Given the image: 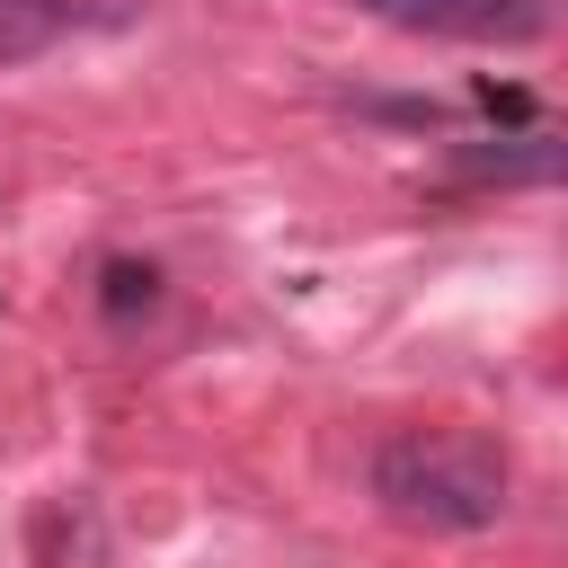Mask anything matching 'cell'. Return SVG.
Wrapping results in <instances>:
<instances>
[{"label": "cell", "instance_id": "4", "mask_svg": "<svg viewBox=\"0 0 568 568\" xmlns=\"http://www.w3.org/2000/svg\"><path fill=\"white\" fill-rule=\"evenodd\" d=\"M80 27V0H0V62H36Z\"/></svg>", "mask_w": 568, "mask_h": 568}, {"label": "cell", "instance_id": "1", "mask_svg": "<svg viewBox=\"0 0 568 568\" xmlns=\"http://www.w3.org/2000/svg\"><path fill=\"white\" fill-rule=\"evenodd\" d=\"M373 497L408 532H488L515 506V462L470 426H399L373 444Z\"/></svg>", "mask_w": 568, "mask_h": 568}, {"label": "cell", "instance_id": "5", "mask_svg": "<svg viewBox=\"0 0 568 568\" xmlns=\"http://www.w3.org/2000/svg\"><path fill=\"white\" fill-rule=\"evenodd\" d=\"M160 302V266H142V257H106V275H98V311L106 320H142Z\"/></svg>", "mask_w": 568, "mask_h": 568}, {"label": "cell", "instance_id": "2", "mask_svg": "<svg viewBox=\"0 0 568 568\" xmlns=\"http://www.w3.org/2000/svg\"><path fill=\"white\" fill-rule=\"evenodd\" d=\"M382 27L453 36V44H541L559 27V0H355Z\"/></svg>", "mask_w": 568, "mask_h": 568}, {"label": "cell", "instance_id": "3", "mask_svg": "<svg viewBox=\"0 0 568 568\" xmlns=\"http://www.w3.org/2000/svg\"><path fill=\"white\" fill-rule=\"evenodd\" d=\"M462 186H550L559 178V142L550 133H488L470 151H453Z\"/></svg>", "mask_w": 568, "mask_h": 568}]
</instances>
